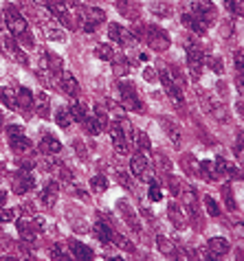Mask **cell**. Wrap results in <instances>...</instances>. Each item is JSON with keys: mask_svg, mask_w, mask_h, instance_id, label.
<instances>
[{"mask_svg": "<svg viewBox=\"0 0 244 261\" xmlns=\"http://www.w3.org/2000/svg\"><path fill=\"white\" fill-rule=\"evenodd\" d=\"M55 123L60 127H64V129H66L68 125H73V114H70V110L66 106H62V108H57L55 110Z\"/></svg>", "mask_w": 244, "mask_h": 261, "instance_id": "27", "label": "cell"}, {"mask_svg": "<svg viewBox=\"0 0 244 261\" xmlns=\"http://www.w3.org/2000/svg\"><path fill=\"white\" fill-rule=\"evenodd\" d=\"M68 250H70V255H73L75 259H80V261H88V259L95 257V252H92L88 246H84V244H80V242H75V239L68 244Z\"/></svg>", "mask_w": 244, "mask_h": 261, "instance_id": "20", "label": "cell"}, {"mask_svg": "<svg viewBox=\"0 0 244 261\" xmlns=\"http://www.w3.org/2000/svg\"><path fill=\"white\" fill-rule=\"evenodd\" d=\"M130 169H132L134 176H139V178L148 171V158H145V154H143V151H139V154H134V156H132Z\"/></svg>", "mask_w": 244, "mask_h": 261, "instance_id": "23", "label": "cell"}, {"mask_svg": "<svg viewBox=\"0 0 244 261\" xmlns=\"http://www.w3.org/2000/svg\"><path fill=\"white\" fill-rule=\"evenodd\" d=\"M189 11L203 16L209 24L218 18V9H216V5H213L211 0H193V3H189Z\"/></svg>", "mask_w": 244, "mask_h": 261, "instance_id": "13", "label": "cell"}, {"mask_svg": "<svg viewBox=\"0 0 244 261\" xmlns=\"http://www.w3.org/2000/svg\"><path fill=\"white\" fill-rule=\"evenodd\" d=\"M18 208H0V222H13L18 217Z\"/></svg>", "mask_w": 244, "mask_h": 261, "instance_id": "43", "label": "cell"}, {"mask_svg": "<svg viewBox=\"0 0 244 261\" xmlns=\"http://www.w3.org/2000/svg\"><path fill=\"white\" fill-rule=\"evenodd\" d=\"M40 149L44 151V154L53 156V154H60V151H62V143L57 141L53 134H44V136H42V141H40Z\"/></svg>", "mask_w": 244, "mask_h": 261, "instance_id": "21", "label": "cell"}, {"mask_svg": "<svg viewBox=\"0 0 244 261\" xmlns=\"http://www.w3.org/2000/svg\"><path fill=\"white\" fill-rule=\"evenodd\" d=\"M181 22H183V27H187L189 31H193L196 35H203V33H207V29H209V22L193 11H185L181 16Z\"/></svg>", "mask_w": 244, "mask_h": 261, "instance_id": "12", "label": "cell"}, {"mask_svg": "<svg viewBox=\"0 0 244 261\" xmlns=\"http://www.w3.org/2000/svg\"><path fill=\"white\" fill-rule=\"evenodd\" d=\"M7 204V193L3 191V189H0V208H3Z\"/></svg>", "mask_w": 244, "mask_h": 261, "instance_id": "54", "label": "cell"}, {"mask_svg": "<svg viewBox=\"0 0 244 261\" xmlns=\"http://www.w3.org/2000/svg\"><path fill=\"white\" fill-rule=\"evenodd\" d=\"M156 165H159L163 171H172V163H169V158H167V156H159V161H156Z\"/></svg>", "mask_w": 244, "mask_h": 261, "instance_id": "50", "label": "cell"}, {"mask_svg": "<svg viewBox=\"0 0 244 261\" xmlns=\"http://www.w3.org/2000/svg\"><path fill=\"white\" fill-rule=\"evenodd\" d=\"M60 88L64 95H68V97H77L80 95V84H77V79L70 75V72H64V75L60 77Z\"/></svg>", "mask_w": 244, "mask_h": 261, "instance_id": "17", "label": "cell"}, {"mask_svg": "<svg viewBox=\"0 0 244 261\" xmlns=\"http://www.w3.org/2000/svg\"><path fill=\"white\" fill-rule=\"evenodd\" d=\"M225 5H227V7H229V9H231V11L235 9V0H225Z\"/></svg>", "mask_w": 244, "mask_h": 261, "instance_id": "56", "label": "cell"}, {"mask_svg": "<svg viewBox=\"0 0 244 261\" xmlns=\"http://www.w3.org/2000/svg\"><path fill=\"white\" fill-rule=\"evenodd\" d=\"M119 95H121V106L126 110H132V112H145V103L141 101L139 92H136L134 84L130 82H119Z\"/></svg>", "mask_w": 244, "mask_h": 261, "instance_id": "1", "label": "cell"}, {"mask_svg": "<svg viewBox=\"0 0 244 261\" xmlns=\"http://www.w3.org/2000/svg\"><path fill=\"white\" fill-rule=\"evenodd\" d=\"M46 7H48V11H51V16H55L64 27H68V29L75 27L73 16H70V11H68V5L64 3V0H46Z\"/></svg>", "mask_w": 244, "mask_h": 261, "instance_id": "8", "label": "cell"}, {"mask_svg": "<svg viewBox=\"0 0 244 261\" xmlns=\"http://www.w3.org/2000/svg\"><path fill=\"white\" fill-rule=\"evenodd\" d=\"M95 117H97V121L99 123H102V127L106 129V127H108L110 125V121H108V114H106L104 112V108H99V106H95Z\"/></svg>", "mask_w": 244, "mask_h": 261, "instance_id": "46", "label": "cell"}, {"mask_svg": "<svg viewBox=\"0 0 244 261\" xmlns=\"http://www.w3.org/2000/svg\"><path fill=\"white\" fill-rule=\"evenodd\" d=\"M169 220L174 222L178 228L185 226V217H183V213H181V208L176 206V202H172V204H169Z\"/></svg>", "mask_w": 244, "mask_h": 261, "instance_id": "35", "label": "cell"}, {"mask_svg": "<svg viewBox=\"0 0 244 261\" xmlns=\"http://www.w3.org/2000/svg\"><path fill=\"white\" fill-rule=\"evenodd\" d=\"M18 108L20 110H25V112H29L33 108V92L29 88H20L18 90Z\"/></svg>", "mask_w": 244, "mask_h": 261, "instance_id": "28", "label": "cell"}, {"mask_svg": "<svg viewBox=\"0 0 244 261\" xmlns=\"http://www.w3.org/2000/svg\"><path fill=\"white\" fill-rule=\"evenodd\" d=\"M136 147L143 149V151H150V149H152V143H150L148 134H143V132L136 134Z\"/></svg>", "mask_w": 244, "mask_h": 261, "instance_id": "42", "label": "cell"}, {"mask_svg": "<svg viewBox=\"0 0 244 261\" xmlns=\"http://www.w3.org/2000/svg\"><path fill=\"white\" fill-rule=\"evenodd\" d=\"M90 187H92L95 193H104L106 189H108V180H106L104 176H95V178H90Z\"/></svg>", "mask_w": 244, "mask_h": 261, "instance_id": "38", "label": "cell"}, {"mask_svg": "<svg viewBox=\"0 0 244 261\" xmlns=\"http://www.w3.org/2000/svg\"><path fill=\"white\" fill-rule=\"evenodd\" d=\"M92 235H95L102 244L110 246V244H112V237H114V230H112L106 222H97L95 226H92Z\"/></svg>", "mask_w": 244, "mask_h": 261, "instance_id": "18", "label": "cell"}, {"mask_svg": "<svg viewBox=\"0 0 244 261\" xmlns=\"http://www.w3.org/2000/svg\"><path fill=\"white\" fill-rule=\"evenodd\" d=\"M152 11H154V13H159V16H167V13H169V7L165 5V3H161V5H154V7H152Z\"/></svg>", "mask_w": 244, "mask_h": 261, "instance_id": "51", "label": "cell"}, {"mask_svg": "<svg viewBox=\"0 0 244 261\" xmlns=\"http://www.w3.org/2000/svg\"><path fill=\"white\" fill-rule=\"evenodd\" d=\"M207 248H209L216 257H220V255H225V252L231 248V246H229V242H227L225 237H211L209 242H207Z\"/></svg>", "mask_w": 244, "mask_h": 261, "instance_id": "25", "label": "cell"}, {"mask_svg": "<svg viewBox=\"0 0 244 261\" xmlns=\"http://www.w3.org/2000/svg\"><path fill=\"white\" fill-rule=\"evenodd\" d=\"M108 132H110V136H112V143H114V147H117L119 154H128V151H130V141H128V132L119 125V121L110 123V125H108Z\"/></svg>", "mask_w": 244, "mask_h": 261, "instance_id": "11", "label": "cell"}, {"mask_svg": "<svg viewBox=\"0 0 244 261\" xmlns=\"http://www.w3.org/2000/svg\"><path fill=\"white\" fill-rule=\"evenodd\" d=\"M205 206H207V211H209V215H213V217L220 215V206L213 198H205Z\"/></svg>", "mask_w": 244, "mask_h": 261, "instance_id": "44", "label": "cell"}, {"mask_svg": "<svg viewBox=\"0 0 244 261\" xmlns=\"http://www.w3.org/2000/svg\"><path fill=\"white\" fill-rule=\"evenodd\" d=\"M0 101L9 110H18V90L13 88H0Z\"/></svg>", "mask_w": 244, "mask_h": 261, "instance_id": "24", "label": "cell"}, {"mask_svg": "<svg viewBox=\"0 0 244 261\" xmlns=\"http://www.w3.org/2000/svg\"><path fill=\"white\" fill-rule=\"evenodd\" d=\"M183 200H185V204H187L189 208H196V189L185 187L183 189Z\"/></svg>", "mask_w": 244, "mask_h": 261, "instance_id": "40", "label": "cell"}, {"mask_svg": "<svg viewBox=\"0 0 244 261\" xmlns=\"http://www.w3.org/2000/svg\"><path fill=\"white\" fill-rule=\"evenodd\" d=\"M9 145L13 151H18V154H27V151L33 149V143L25 136V127L22 125H9Z\"/></svg>", "mask_w": 244, "mask_h": 261, "instance_id": "4", "label": "cell"}, {"mask_svg": "<svg viewBox=\"0 0 244 261\" xmlns=\"http://www.w3.org/2000/svg\"><path fill=\"white\" fill-rule=\"evenodd\" d=\"M145 40H148V44L152 46L154 50H159V53H163V50L169 48V35H167V31H163V29L156 27V24L145 27Z\"/></svg>", "mask_w": 244, "mask_h": 261, "instance_id": "5", "label": "cell"}, {"mask_svg": "<svg viewBox=\"0 0 244 261\" xmlns=\"http://www.w3.org/2000/svg\"><path fill=\"white\" fill-rule=\"evenodd\" d=\"M229 161H225V158H216V161H213V169H216V176H227L229 173Z\"/></svg>", "mask_w": 244, "mask_h": 261, "instance_id": "39", "label": "cell"}, {"mask_svg": "<svg viewBox=\"0 0 244 261\" xmlns=\"http://www.w3.org/2000/svg\"><path fill=\"white\" fill-rule=\"evenodd\" d=\"M222 195H225V204L231 208V211H235V208H238V204H235V200H233V191L225 187V189H222Z\"/></svg>", "mask_w": 244, "mask_h": 261, "instance_id": "47", "label": "cell"}, {"mask_svg": "<svg viewBox=\"0 0 244 261\" xmlns=\"http://www.w3.org/2000/svg\"><path fill=\"white\" fill-rule=\"evenodd\" d=\"M159 77H161V84H163V88H165V92L172 97V101L174 103H178V106H183L185 103V97H183V86L181 84H176V79L172 77V72L167 70V68H161V72H159Z\"/></svg>", "mask_w": 244, "mask_h": 261, "instance_id": "6", "label": "cell"}, {"mask_svg": "<svg viewBox=\"0 0 244 261\" xmlns=\"http://www.w3.org/2000/svg\"><path fill=\"white\" fill-rule=\"evenodd\" d=\"M0 123H3V112H0Z\"/></svg>", "mask_w": 244, "mask_h": 261, "instance_id": "57", "label": "cell"}, {"mask_svg": "<svg viewBox=\"0 0 244 261\" xmlns=\"http://www.w3.org/2000/svg\"><path fill=\"white\" fill-rule=\"evenodd\" d=\"M51 257L53 259H70L73 255H70V250L64 244H55L53 248H51Z\"/></svg>", "mask_w": 244, "mask_h": 261, "instance_id": "37", "label": "cell"}, {"mask_svg": "<svg viewBox=\"0 0 244 261\" xmlns=\"http://www.w3.org/2000/svg\"><path fill=\"white\" fill-rule=\"evenodd\" d=\"M40 70H44V72H48V75H53L57 79V84H60V77L64 75V64L60 60V55L44 50L42 57H40Z\"/></svg>", "mask_w": 244, "mask_h": 261, "instance_id": "7", "label": "cell"}, {"mask_svg": "<svg viewBox=\"0 0 244 261\" xmlns=\"http://www.w3.org/2000/svg\"><path fill=\"white\" fill-rule=\"evenodd\" d=\"M233 151H235V156H238V161L244 165V139H242V134H240V139H238V143H235V147H233Z\"/></svg>", "mask_w": 244, "mask_h": 261, "instance_id": "49", "label": "cell"}, {"mask_svg": "<svg viewBox=\"0 0 244 261\" xmlns=\"http://www.w3.org/2000/svg\"><path fill=\"white\" fill-rule=\"evenodd\" d=\"M156 244H159V248H161V252H165V255H172V250L176 248L174 244L169 242L167 237H156Z\"/></svg>", "mask_w": 244, "mask_h": 261, "instance_id": "41", "label": "cell"}, {"mask_svg": "<svg viewBox=\"0 0 244 261\" xmlns=\"http://www.w3.org/2000/svg\"><path fill=\"white\" fill-rule=\"evenodd\" d=\"M235 86H238L240 95L244 97V72H238V75H235Z\"/></svg>", "mask_w": 244, "mask_h": 261, "instance_id": "52", "label": "cell"}, {"mask_svg": "<svg viewBox=\"0 0 244 261\" xmlns=\"http://www.w3.org/2000/svg\"><path fill=\"white\" fill-rule=\"evenodd\" d=\"M233 64H235V70L244 72V48H238L233 55Z\"/></svg>", "mask_w": 244, "mask_h": 261, "instance_id": "45", "label": "cell"}, {"mask_svg": "<svg viewBox=\"0 0 244 261\" xmlns=\"http://www.w3.org/2000/svg\"><path fill=\"white\" fill-rule=\"evenodd\" d=\"M130 60H128V55H114L112 57V68H114V72H117V75H121V77H126L128 72H130Z\"/></svg>", "mask_w": 244, "mask_h": 261, "instance_id": "26", "label": "cell"}, {"mask_svg": "<svg viewBox=\"0 0 244 261\" xmlns=\"http://www.w3.org/2000/svg\"><path fill=\"white\" fill-rule=\"evenodd\" d=\"M205 62H207V64H209V68H213V70H216V72H218V75H220V72H222V62H220V57H216V55L207 57V55H205Z\"/></svg>", "mask_w": 244, "mask_h": 261, "instance_id": "48", "label": "cell"}, {"mask_svg": "<svg viewBox=\"0 0 244 261\" xmlns=\"http://www.w3.org/2000/svg\"><path fill=\"white\" fill-rule=\"evenodd\" d=\"M57 198H60V185L57 182H48L44 189H42V202H44L46 206H53Z\"/></svg>", "mask_w": 244, "mask_h": 261, "instance_id": "22", "label": "cell"}, {"mask_svg": "<svg viewBox=\"0 0 244 261\" xmlns=\"http://www.w3.org/2000/svg\"><path fill=\"white\" fill-rule=\"evenodd\" d=\"M0 48H3L13 62H20V64H27L29 62L27 55H25V50L18 46V42H16L13 35H0Z\"/></svg>", "mask_w": 244, "mask_h": 261, "instance_id": "10", "label": "cell"}, {"mask_svg": "<svg viewBox=\"0 0 244 261\" xmlns=\"http://www.w3.org/2000/svg\"><path fill=\"white\" fill-rule=\"evenodd\" d=\"M84 127L88 129V134L90 136H97V134H102L104 132V127H102V123L97 121V117H92V114H88L84 121Z\"/></svg>", "mask_w": 244, "mask_h": 261, "instance_id": "31", "label": "cell"}, {"mask_svg": "<svg viewBox=\"0 0 244 261\" xmlns=\"http://www.w3.org/2000/svg\"><path fill=\"white\" fill-rule=\"evenodd\" d=\"M238 112H240V117L244 119V99H240V101H238Z\"/></svg>", "mask_w": 244, "mask_h": 261, "instance_id": "55", "label": "cell"}, {"mask_svg": "<svg viewBox=\"0 0 244 261\" xmlns=\"http://www.w3.org/2000/svg\"><path fill=\"white\" fill-rule=\"evenodd\" d=\"M68 110H70V114H73V121H77V123H82V125H84L86 117H88V112H86V108H84L82 103H77V101H73Z\"/></svg>", "mask_w": 244, "mask_h": 261, "instance_id": "32", "label": "cell"}, {"mask_svg": "<svg viewBox=\"0 0 244 261\" xmlns=\"http://www.w3.org/2000/svg\"><path fill=\"white\" fill-rule=\"evenodd\" d=\"M143 77H145L148 82H154V79H156V77H154V70H152V68H145V70H143Z\"/></svg>", "mask_w": 244, "mask_h": 261, "instance_id": "53", "label": "cell"}, {"mask_svg": "<svg viewBox=\"0 0 244 261\" xmlns=\"http://www.w3.org/2000/svg\"><path fill=\"white\" fill-rule=\"evenodd\" d=\"M185 53H187V66H189V72L193 77H200V70L205 66V53L200 44L196 42H187L185 44Z\"/></svg>", "mask_w": 244, "mask_h": 261, "instance_id": "3", "label": "cell"}, {"mask_svg": "<svg viewBox=\"0 0 244 261\" xmlns=\"http://www.w3.org/2000/svg\"><path fill=\"white\" fill-rule=\"evenodd\" d=\"M95 55L99 57V60H106V62H112L114 57V50L110 44H97L95 46Z\"/></svg>", "mask_w": 244, "mask_h": 261, "instance_id": "34", "label": "cell"}, {"mask_svg": "<svg viewBox=\"0 0 244 261\" xmlns=\"http://www.w3.org/2000/svg\"><path fill=\"white\" fill-rule=\"evenodd\" d=\"M33 108H35V112H38V117H42V119L51 117V112H48V95L46 92H35L33 95Z\"/></svg>", "mask_w": 244, "mask_h": 261, "instance_id": "19", "label": "cell"}, {"mask_svg": "<svg viewBox=\"0 0 244 261\" xmlns=\"http://www.w3.org/2000/svg\"><path fill=\"white\" fill-rule=\"evenodd\" d=\"M161 123H163V129H165V134L169 136V141L174 143V145H178V143H181V139H183L181 129H178V127H176V125H174V123H172L169 119H163Z\"/></svg>", "mask_w": 244, "mask_h": 261, "instance_id": "29", "label": "cell"}, {"mask_svg": "<svg viewBox=\"0 0 244 261\" xmlns=\"http://www.w3.org/2000/svg\"><path fill=\"white\" fill-rule=\"evenodd\" d=\"M42 29H44V33H46L48 40H55V42H64V40H66V33H64V29L57 24L55 16H46L44 20H42Z\"/></svg>", "mask_w": 244, "mask_h": 261, "instance_id": "14", "label": "cell"}, {"mask_svg": "<svg viewBox=\"0 0 244 261\" xmlns=\"http://www.w3.org/2000/svg\"><path fill=\"white\" fill-rule=\"evenodd\" d=\"M200 176H203L205 180H216V169H213V163L211 161H200Z\"/></svg>", "mask_w": 244, "mask_h": 261, "instance_id": "33", "label": "cell"}, {"mask_svg": "<svg viewBox=\"0 0 244 261\" xmlns=\"http://www.w3.org/2000/svg\"><path fill=\"white\" fill-rule=\"evenodd\" d=\"M35 187V178L31 176L29 171H20L16 178H13V185H11V189L13 193H18V195H22L27 191H31Z\"/></svg>", "mask_w": 244, "mask_h": 261, "instance_id": "16", "label": "cell"}, {"mask_svg": "<svg viewBox=\"0 0 244 261\" xmlns=\"http://www.w3.org/2000/svg\"><path fill=\"white\" fill-rule=\"evenodd\" d=\"M82 18H84V31L92 33L106 20V11L97 9V7H84V9H82Z\"/></svg>", "mask_w": 244, "mask_h": 261, "instance_id": "9", "label": "cell"}, {"mask_svg": "<svg viewBox=\"0 0 244 261\" xmlns=\"http://www.w3.org/2000/svg\"><path fill=\"white\" fill-rule=\"evenodd\" d=\"M207 110H209L211 117L216 119V121H220V123H227L229 121V108H225L222 103H211Z\"/></svg>", "mask_w": 244, "mask_h": 261, "instance_id": "30", "label": "cell"}, {"mask_svg": "<svg viewBox=\"0 0 244 261\" xmlns=\"http://www.w3.org/2000/svg\"><path fill=\"white\" fill-rule=\"evenodd\" d=\"M5 24L11 31L13 38H25V35L29 33L25 16L20 11H16V9H11V7H9V9H5Z\"/></svg>", "mask_w": 244, "mask_h": 261, "instance_id": "2", "label": "cell"}, {"mask_svg": "<svg viewBox=\"0 0 244 261\" xmlns=\"http://www.w3.org/2000/svg\"><path fill=\"white\" fill-rule=\"evenodd\" d=\"M150 200L152 202H161L163 200V191H161V187H159V180L156 178H150Z\"/></svg>", "mask_w": 244, "mask_h": 261, "instance_id": "36", "label": "cell"}, {"mask_svg": "<svg viewBox=\"0 0 244 261\" xmlns=\"http://www.w3.org/2000/svg\"><path fill=\"white\" fill-rule=\"evenodd\" d=\"M108 35L112 38V42H117V44H124V46L134 44L132 33L128 31V29H124L121 24H117V22H110V24H108Z\"/></svg>", "mask_w": 244, "mask_h": 261, "instance_id": "15", "label": "cell"}]
</instances>
